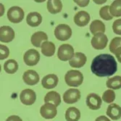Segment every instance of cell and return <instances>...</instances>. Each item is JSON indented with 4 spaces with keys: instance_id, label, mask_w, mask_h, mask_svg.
Masks as SVG:
<instances>
[{
    "instance_id": "cell-1",
    "label": "cell",
    "mask_w": 121,
    "mask_h": 121,
    "mask_svg": "<svg viewBox=\"0 0 121 121\" xmlns=\"http://www.w3.org/2000/svg\"><path fill=\"white\" fill-rule=\"evenodd\" d=\"M91 70L98 77L111 76L117 70V62L111 54H99L92 60Z\"/></svg>"
},
{
    "instance_id": "cell-2",
    "label": "cell",
    "mask_w": 121,
    "mask_h": 121,
    "mask_svg": "<svg viewBox=\"0 0 121 121\" xmlns=\"http://www.w3.org/2000/svg\"><path fill=\"white\" fill-rule=\"evenodd\" d=\"M65 81L68 86L71 87H78L83 83V75L81 72L75 70H71L66 73Z\"/></svg>"
},
{
    "instance_id": "cell-3",
    "label": "cell",
    "mask_w": 121,
    "mask_h": 121,
    "mask_svg": "<svg viewBox=\"0 0 121 121\" xmlns=\"http://www.w3.org/2000/svg\"><path fill=\"white\" fill-rule=\"evenodd\" d=\"M54 36L59 41L68 40L72 36V29L68 25L60 24L54 29Z\"/></svg>"
},
{
    "instance_id": "cell-4",
    "label": "cell",
    "mask_w": 121,
    "mask_h": 121,
    "mask_svg": "<svg viewBox=\"0 0 121 121\" xmlns=\"http://www.w3.org/2000/svg\"><path fill=\"white\" fill-rule=\"evenodd\" d=\"M25 16L24 11L21 7L14 6L7 11V18L13 23H18L23 20Z\"/></svg>"
},
{
    "instance_id": "cell-5",
    "label": "cell",
    "mask_w": 121,
    "mask_h": 121,
    "mask_svg": "<svg viewBox=\"0 0 121 121\" xmlns=\"http://www.w3.org/2000/svg\"><path fill=\"white\" fill-rule=\"evenodd\" d=\"M74 56V49L68 43L60 45L57 51V57L61 61H68Z\"/></svg>"
},
{
    "instance_id": "cell-6",
    "label": "cell",
    "mask_w": 121,
    "mask_h": 121,
    "mask_svg": "<svg viewBox=\"0 0 121 121\" xmlns=\"http://www.w3.org/2000/svg\"><path fill=\"white\" fill-rule=\"evenodd\" d=\"M23 60L28 66H34L37 65L40 60V54L36 49H28L24 54Z\"/></svg>"
},
{
    "instance_id": "cell-7",
    "label": "cell",
    "mask_w": 121,
    "mask_h": 121,
    "mask_svg": "<svg viewBox=\"0 0 121 121\" xmlns=\"http://www.w3.org/2000/svg\"><path fill=\"white\" fill-rule=\"evenodd\" d=\"M57 107L51 103H45L40 108V114L45 119H53L57 115Z\"/></svg>"
},
{
    "instance_id": "cell-8",
    "label": "cell",
    "mask_w": 121,
    "mask_h": 121,
    "mask_svg": "<svg viewBox=\"0 0 121 121\" xmlns=\"http://www.w3.org/2000/svg\"><path fill=\"white\" fill-rule=\"evenodd\" d=\"M20 102L25 105H32L36 99V94L35 91L30 89H26L21 91L20 94Z\"/></svg>"
},
{
    "instance_id": "cell-9",
    "label": "cell",
    "mask_w": 121,
    "mask_h": 121,
    "mask_svg": "<svg viewBox=\"0 0 121 121\" xmlns=\"http://www.w3.org/2000/svg\"><path fill=\"white\" fill-rule=\"evenodd\" d=\"M108 43V39L104 34H97L91 39V45L96 50H102L106 48Z\"/></svg>"
},
{
    "instance_id": "cell-10",
    "label": "cell",
    "mask_w": 121,
    "mask_h": 121,
    "mask_svg": "<svg viewBox=\"0 0 121 121\" xmlns=\"http://www.w3.org/2000/svg\"><path fill=\"white\" fill-rule=\"evenodd\" d=\"M102 104V100L101 97L94 93H91L86 96V105L90 109L97 110Z\"/></svg>"
},
{
    "instance_id": "cell-11",
    "label": "cell",
    "mask_w": 121,
    "mask_h": 121,
    "mask_svg": "<svg viewBox=\"0 0 121 121\" xmlns=\"http://www.w3.org/2000/svg\"><path fill=\"white\" fill-rule=\"evenodd\" d=\"M81 99V92L78 89H70L63 94V100L66 104H74Z\"/></svg>"
},
{
    "instance_id": "cell-12",
    "label": "cell",
    "mask_w": 121,
    "mask_h": 121,
    "mask_svg": "<svg viewBox=\"0 0 121 121\" xmlns=\"http://www.w3.org/2000/svg\"><path fill=\"white\" fill-rule=\"evenodd\" d=\"M15 38V31L10 26H3L0 28V41L4 43H9Z\"/></svg>"
},
{
    "instance_id": "cell-13",
    "label": "cell",
    "mask_w": 121,
    "mask_h": 121,
    "mask_svg": "<svg viewBox=\"0 0 121 121\" xmlns=\"http://www.w3.org/2000/svg\"><path fill=\"white\" fill-rule=\"evenodd\" d=\"M23 80L26 84L28 86H34L39 83V75L34 70H28L23 73Z\"/></svg>"
},
{
    "instance_id": "cell-14",
    "label": "cell",
    "mask_w": 121,
    "mask_h": 121,
    "mask_svg": "<svg viewBox=\"0 0 121 121\" xmlns=\"http://www.w3.org/2000/svg\"><path fill=\"white\" fill-rule=\"evenodd\" d=\"M87 60L86 56L83 53L76 52L74 54V56L70 60L69 64L72 68H80L86 64Z\"/></svg>"
},
{
    "instance_id": "cell-15",
    "label": "cell",
    "mask_w": 121,
    "mask_h": 121,
    "mask_svg": "<svg viewBox=\"0 0 121 121\" xmlns=\"http://www.w3.org/2000/svg\"><path fill=\"white\" fill-rule=\"evenodd\" d=\"M73 20L75 25L79 27H83L89 24L90 21V15L86 11H79L75 15Z\"/></svg>"
},
{
    "instance_id": "cell-16",
    "label": "cell",
    "mask_w": 121,
    "mask_h": 121,
    "mask_svg": "<svg viewBox=\"0 0 121 121\" xmlns=\"http://www.w3.org/2000/svg\"><path fill=\"white\" fill-rule=\"evenodd\" d=\"M58 82H59V78L56 75L49 74L42 78L41 85L44 89H51L54 87H56L58 84Z\"/></svg>"
},
{
    "instance_id": "cell-17",
    "label": "cell",
    "mask_w": 121,
    "mask_h": 121,
    "mask_svg": "<svg viewBox=\"0 0 121 121\" xmlns=\"http://www.w3.org/2000/svg\"><path fill=\"white\" fill-rule=\"evenodd\" d=\"M48 39L47 34L45 32L43 31H37L34 33V34L31 36L30 38V41L33 46H34L36 47H41L42 42L47 41Z\"/></svg>"
},
{
    "instance_id": "cell-18",
    "label": "cell",
    "mask_w": 121,
    "mask_h": 121,
    "mask_svg": "<svg viewBox=\"0 0 121 121\" xmlns=\"http://www.w3.org/2000/svg\"><path fill=\"white\" fill-rule=\"evenodd\" d=\"M106 113L112 120H117L121 117V107L117 104H111L108 106Z\"/></svg>"
},
{
    "instance_id": "cell-19",
    "label": "cell",
    "mask_w": 121,
    "mask_h": 121,
    "mask_svg": "<svg viewBox=\"0 0 121 121\" xmlns=\"http://www.w3.org/2000/svg\"><path fill=\"white\" fill-rule=\"evenodd\" d=\"M42 22V17L37 12H32L28 13L26 17V23L31 27H37Z\"/></svg>"
},
{
    "instance_id": "cell-20",
    "label": "cell",
    "mask_w": 121,
    "mask_h": 121,
    "mask_svg": "<svg viewBox=\"0 0 121 121\" xmlns=\"http://www.w3.org/2000/svg\"><path fill=\"white\" fill-rule=\"evenodd\" d=\"M44 102L51 103L54 104L56 107H58L61 104V96L59 93L57 91H49L44 96Z\"/></svg>"
},
{
    "instance_id": "cell-21",
    "label": "cell",
    "mask_w": 121,
    "mask_h": 121,
    "mask_svg": "<svg viewBox=\"0 0 121 121\" xmlns=\"http://www.w3.org/2000/svg\"><path fill=\"white\" fill-rule=\"evenodd\" d=\"M65 117L67 121H78L81 118V112L78 108L71 107L66 110Z\"/></svg>"
},
{
    "instance_id": "cell-22",
    "label": "cell",
    "mask_w": 121,
    "mask_h": 121,
    "mask_svg": "<svg viewBox=\"0 0 121 121\" xmlns=\"http://www.w3.org/2000/svg\"><path fill=\"white\" fill-rule=\"evenodd\" d=\"M41 49L43 55L48 57L53 56L54 54V52H55V45L54 44L53 42L48 41L42 43Z\"/></svg>"
},
{
    "instance_id": "cell-23",
    "label": "cell",
    "mask_w": 121,
    "mask_h": 121,
    "mask_svg": "<svg viewBox=\"0 0 121 121\" xmlns=\"http://www.w3.org/2000/svg\"><path fill=\"white\" fill-rule=\"evenodd\" d=\"M105 25L103 22L99 20H94L90 25V31L94 36L97 34H104L105 32Z\"/></svg>"
},
{
    "instance_id": "cell-24",
    "label": "cell",
    "mask_w": 121,
    "mask_h": 121,
    "mask_svg": "<svg viewBox=\"0 0 121 121\" xmlns=\"http://www.w3.org/2000/svg\"><path fill=\"white\" fill-rule=\"evenodd\" d=\"M62 3L60 0H49L47 2V9L51 14H57L61 12Z\"/></svg>"
},
{
    "instance_id": "cell-25",
    "label": "cell",
    "mask_w": 121,
    "mask_h": 121,
    "mask_svg": "<svg viewBox=\"0 0 121 121\" xmlns=\"http://www.w3.org/2000/svg\"><path fill=\"white\" fill-rule=\"evenodd\" d=\"M107 87L112 90H117L121 89V76L115 75L109 78L106 82Z\"/></svg>"
},
{
    "instance_id": "cell-26",
    "label": "cell",
    "mask_w": 121,
    "mask_h": 121,
    "mask_svg": "<svg viewBox=\"0 0 121 121\" xmlns=\"http://www.w3.org/2000/svg\"><path fill=\"white\" fill-rule=\"evenodd\" d=\"M4 69L8 74H14L18 70V64L15 60H9L4 63Z\"/></svg>"
},
{
    "instance_id": "cell-27",
    "label": "cell",
    "mask_w": 121,
    "mask_h": 121,
    "mask_svg": "<svg viewBox=\"0 0 121 121\" xmlns=\"http://www.w3.org/2000/svg\"><path fill=\"white\" fill-rule=\"evenodd\" d=\"M109 13L112 17L121 16V0H116L110 4Z\"/></svg>"
},
{
    "instance_id": "cell-28",
    "label": "cell",
    "mask_w": 121,
    "mask_h": 121,
    "mask_svg": "<svg viewBox=\"0 0 121 121\" xmlns=\"http://www.w3.org/2000/svg\"><path fill=\"white\" fill-rule=\"evenodd\" d=\"M102 99L104 102L110 104L112 103L115 99V93L113 90L109 89L105 91L102 95Z\"/></svg>"
},
{
    "instance_id": "cell-29",
    "label": "cell",
    "mask_w": 121,
    "mask_h": 121,
    "mask_svg": "<svg viewBox=\"0 0 121 121\" xmlns=\"http://www.w3.org/2000/svg\"><path fill=\"white\" fill-rule=\"evenodd\" d=\"M99 15L104 20H111L112 19V16L109 13V7L104 6L99 10Z\"/></svg>"
},
{
    "instance_id": "cell-30",
    "label": "cell",
    "mask_w": 121,
    "mask_h": 121,
    "mask_svg": "<svg viewBox=\"0 0 121 121\" xmlns=\"http://www.w3.org/2000/svg\"><path fill=\"white\" fill-rule=\"evenodd\" d=\"M120 47H121V37H115L114 39H112L110 43H109V51L114 54L116 49Z\"/></svg>"
},
{
    "instance_id": "cell-31",
    "label": "cell",
    "mask_w": 121,
    "mask_h": 121,
    "mask_svg": "<svg viewBox=\"0 0 121 121\" xmlns=\"http://www.w3.org/2000/svg\"><path fill=\"white\" fill-rule=\"evenodd\" d=\"M0 52H1V54H0V60H1L6 59L9 55V49L5 45H0Z\"/></svg>"
},
{
    "instance_id": "cell-32",
    "label": "cell",
    "mask_w": 121,
    "mask_h": 121,
    "mask_svg": "<svg viewBox=\"0 0 121 121\" xmlns=\"http://www.w3.org/2000/svg\"><path fill=\"white\" fill-rule=\"evenodd\" d=\"M112 30L115 34L121 36V18L114 21L112 24Z\"/></svg>"
},
{
    "instance_id": "cell-33",
    "label": "cell",
    "mask_w": 121,
    "mask_h": 121,
    "mask_svg": "<svg viewBox=\"0 0 121 121\" xmlns=\"http://www.w3.org/2000/svg\"><path fill=\"white\" fill-rule=\"evenodd\" d=\"M114 54L115 55V57H117L118 62L121 63V47L116 49V51L114 52Z\"/></svg>"
},
{
    "instance_id": "cell-34",
    "label": "cell",
    "mask_w": 121,
    "mask_h": 121,
    "mask_svg": "<svg viewBox=\"0 0 121 121\" xmlns=\"http://www.w3.org/2000/svg\"><path fill=\"white\" fill-rule=\"evenodd\" d=\"M6 121H23L19 116L17 115H11L9 117H7V119L6 120Z\"/></svg>"
},
{
    "instance_id": "cell-35",
    "label": "cell",
    "mask_w": 121,
    "mask_h": 121,
    "mask_svg": "<svg viewBox=\"0 0 121 121\" xmlns=\"http://www.w3.org/2000/svg\"><path fill=\"white\" fill-rule=\"evenodd\" d=\"M76 4H78L80 7H86L88 4H89V1H75Z\"/></svg>"
},
{
    "instance_id": "cell-36",
    "label": "cell",
    "mask_w": 121,
    "mask_h": 121,
    "mask_svg": "<svg viewBox=\"0 0 121 121\" xmlns=\"http://www.w3.org/2000/svg\"><path fill=\"white\" fill-rule=\"evenodd\" d=\"M95 121H110V120H109V118H107L106 116H104V115H102V116H99L98 117Z\"/></svg>"
},
{
    "instance_id": "cell-37",
    "label": "cell",
    "mask_w": 121,
    "mask_h": 121,
    "mask_svg": "<svg viewBox=\"0 0 121 121\" xmlns=\"http://www.w3.org/2000/svg\"><path fill=\"white\" fill-rule=\"evenodd\" d=\"M95 3H96V4H103V3H104L106 1H101V2H99V1H94Z\"/></svg>"
}]
</instances>
